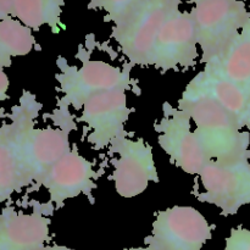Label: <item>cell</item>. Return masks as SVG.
Here are the masks:
<instances>
[{"instance_id":"9c48e42d","label":"cell","mask_w":250,"mask_h":250,"mask_svg":"<svg viewBox=\"0 0 250 250\" xmlns=\"http://www.w3.org/2000/svg\"><path fill=\"white\" fill-rule=\"evenodd\" d=\"M190 119L182 110L165 117L159 126V143L172 163L189 175H200L210 159L190 128Z\"/></svg>"},{"instance_id":"52a82bcc","label":"cell","mask_w":250,"mask_h":250,"mask_svg":"<svg viewBox=\"0 0 250 250\" xmlns=\"http://www.w3.org/2000/svg\"><path fill=\"white\" fill-rule=\"evenodd\" d=\"M198 37L192 12L175 10L158 36L151 66L161 70L190 67L197 58Z\"/></svg>"},{"instance_id":"9a60e30c","label":"cell","mask_w":250,"mask_h":250,"mask_svg":"<svg viewBox=\"0 0 250 250\" xmlns=\"http://www.w3.org/2000/svg\"><path fill=\"white\" fill-rule=\"evenodd\" d=\"M195 81L224 107L239 129H250V89L205 70L195 77Z\"/></svg>"},{"instance_id":"d6986e66","label":"cell","mask_w":250,"mask_h":250,"mask_svg":"<svg viewBox=\"0 0 250 250\" xmlns=\"http://www.w3.org/2000/svg\"><path fill=\"white\" fill-rule=\"evenodd\" d=\"M139 1L141 0H103V7L107 19L116 24L127 16Z\"/></svg>"},{"instance_id":"8fae6325","label":"cell","mask_w":250,"mask_h":250,"mask_svg":"<svg viewBox=\"0 0 250 250\" xmlns=\"http://www.w3.org/2000/svg\"><path fill=\"white\" fill-rule=\"evenodd\" d=\"M126 77L124 71L104 61H87L81 67L66 71L61 76L60 83L68 104L80 107L95 94L125 89Z\"/></svg>"},{"instance_id":"7402d4cb","label":"cell","mask_w":250,"mask_h":250,"mask_svg":"<svg viewBox=\"0 0 250 250\" xmlns=\"http://www.w3.org/2000/svg\"><path fill=\"white\" fill-rule=\"evenodd\" d=\"M9 84L10 82L9 78H7V75L4 72L2 68H0V103L6 99V93L7 89H9Z\"/></svg>"},{"instance_id":"5bb4252c","label":"cell","mask_w":250,"mask_h":250,"mask_svg":"<svg viewBox=\"0 0 250 250\" xmlns=\"http://www.w3.org/2000/svg\"><path fill=\"white\" fill-rule=\"evenodd\" d=\"M49 219L39 212L16 211L7 205L0 212V250H41L49 241Z\"/></svg>"},{"instance_id":"277c9868","label":"cell","mask_w":250,"mask_h":250,"mask_svg":"<svg viewBox=\"0 0 250 250\" xmlns=\"http://www.w3.org/2000/svg\"><path fill=\"white\" fill-rule=\"evenodd\" d=\"M39 104L28 92H23L20 104L12 107L10 122L0 127V204L14 193L29 186L22 155V138L38 114Z\"/></svg>"},{"instance_id":"ba28073f","label":"cell","mask_w":250,"mask_h":250,"mask_svg":"<svg viewBox=\"0 0 250 250\" xmlns=\"http://www.w3.org/2000/svg\"><path fill=\"white\" fill-rule=\"evenodd\" d=\"M117 142V158L114 165V183L124 198L142 194L149 183L158 178L151 148L143 139H121Z\"/></svg>"},{"instance_id":"2e32d148","label":"cell","mask_w":250,"mask_h":250,"mask_svg":"<svg viewBox=\"0 0 250 250\" xmlns=\"http://www.w3.org/2000/svg\"><path fill=\"white\" fill-rule=\"evenodd\" d=\"M205 71L250 89V26L239 32L221 55L209 61Z\"/></svg>"},{"instance_id":"e0dca14e","label":"cell","mask_w":250,"mask_h":250,"mask_svg":"<svg viewBox=\"0 0 250 250\" xmlns=\"http://www.w3.org/2000/svg\"><path fill=\"white\" fill-rule=\"evenodd\" d=\"M34 46L32 29L14 17L0 21V68L11 66V59L27 55Z\"/></svg>"},{"instance_id":"8992f818","label":"cell","mask_w":250,"mask_h":250,"mask_svg":"<svg viewBox=\"0 0 250 250\" xmlns=\"http://www.w3.org/2000/svg\"><path fill=\"white\" fill-rule=\"evenodd\" d=\"M202 200L216 205L225 215H234L250 204V164L248 160L210 161L200 173Z\"/></svg>"},{"instance_id":"3957f363","label":"cell","mask_w":250,"mask_h":250,"mask_svg":"<svg viewBox=\"0 0 250 250\" xmlns=\"http://www.w3.org/2000/svg\"><path fill=\"white\" fill-rule=\"evenodd\" d=\"M192 16L205 62L221 55L239 32L250 26V12L242 0H194Z\"/></svg>"},{"instance_id":"603a6c76","label":"cell","mask_w":250,"mask_h":250,"mask_svg":"<svg viewBox=\"0 0 250 250\" xmlns=\"http://www.w3.org/2000/svg\"><path fill=\"white\" fill-rule=\"evenodd\" d=\"M41 250H73V249H70L67 248V247H62V246H45Z\"/></svg>"},{"instance_id":"7a4b0ae2","label":"cell","mask_w":250,"mask_h":250,"mask_svg":"<svg viewBox=\"0 0 250 250\" xmlns=\"http://www.w3.org/2000/svg\"><path fill=\"white\" fill-rule=\"evenodd\" d=\"M180 0H141L119 23L114 37L125 55L137 65H151L158 36Z\"/></svg>"},{"instance_id":"d4e9b609","label":"cell","mask_w":250,"mask_h":250,"mask_svg":"<svg viewBox=\"0 0 250 250\" xmlns=\"http://www.w3.org/2000/svg\"><path fill=\"white\" fill-rule=\"evenodd\" d=\"M62 1H63V0H62Z\"/></svg>"},{"instance_id":"ac0fdd59","label":"cell","mask_w":250,"mask_h":250,"mask_svg":"<svg viewBox=\"0 0 250 250\" xmlns=\"http://www.w3.org/2000/svg\"><path fill=\"white\" fill-rule=\"evenodd\" d=\"M62 0H15L14 19L31 29H39L44 24L59 28Z\"/></svg>"},{"instance_id":"cb8c5ba5","label":"cell","mask_w":250,"mask_h":250,"mask_svg":"<svg viewBox=\"0 0 250 250\" xmlns=\"http://www.w3.org/2000/svg\"><path fill=\"white\" fill-rule=\"evenodd\" d=\"M125 250H153L150 247H146V248H131V249H125Z\"/></svg>"},{"instance_id":"7c38bea8","label":"cell","mask_w":250,"mask_h":250,"mask_svg":"<svg viewBox=\"0 0 250 250\" xmlns=\"http://www.w3.org/2000/svg\"><path fill=\"white\" fill-rule=\"evenodd\" d=\"M70 151L65 132L56 128H34V124L31 125L22 138V155L29 183L41 185L51 167Z\"/></svg>"},{"instance_id":"6da1fadb","label":"cell","mask_w":250,"mask_h":250,"mask_svg":"<svg viewBox=\"0 0 250 250\" xmlns=\"http://www.w3.org/2000/svg\"><path fill=\"white\" fill-rule=\"evenodd\" d=\"M180 110L194 121V133L210 161L249 160V133L239 129L195 78L183 93Z\"/></svg>"},{"instance_id":"4fadbf2b","label":"cell","mask_w":250,"mask_h":250,"mask_svg":"<svg viewBox=\"0 0 250 250\" xmlns=\"http://www.w3.org/2000/svg\"><path fill=\"white\" fill-rule=\"evenodd\" d=\"M94 176L92 164L76 150H71L51 167L41 185L46 188L51 202L61 204L89 192Z\"/></svg>"},{"instance_id":"5b68a950","label":"cell","mask_w":250,"mask_h":250,"mask_svg":"<svg viewBox=\"0 0 250 250\" xmlns=\"http://www.w3.org/2000/svg\"><path fill=\"white\" fill-rule=\"evenodd\" d=\"M210 238L211 227L197 209L173 207L159 212L146 242L153 250H202Z\"/></svg>"},{"instance_id":"30bf717a","label":"cell","mask_w":250,"mask_h":250,"mask_svg":"<svg viewBox=\"0 0 250 250\" xmlns=\"http://www.w3.org/2000/svg\"><path fill=\"white\" fill-rule=\"evenodd\" d=\"M127 117L125 89L102 92L83 105L82 120L90 129L89 141L98 148H104L119 138Z\"/></svg>"},{"instance_id":"ffe728a7","label":"cell","mask_w":250,"mask_h":250,"mask_svg":"<svg viewBox=\"0 0 250 250\" xmlns=\"http://www.w3.org/2000/svg\"><path fill=\"white\" fill-rule=\"evenodd\" d=\"M225 250H250V229L243 227L232 229Z\"/></svg>"},{"instance_id":"44dd1931","label":"cell","mask_w":250,"mask_h":250,"mask_svg":"<svg viewBox=\"0 0 250 250\" xmlns=\"http://www.w3.org/2000/svg\"><path fill=\"white\" fill-rule=\"evenodd\" d=\"M15 0H0V21L7 17H14Z\"/></svg>"}]
</instances>
